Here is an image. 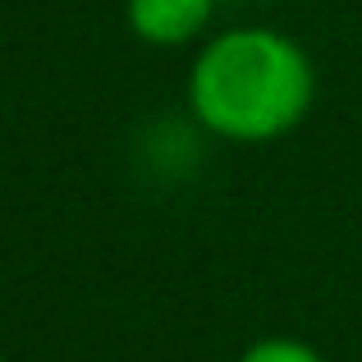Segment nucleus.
<instances>
[{
    "mask_svg": "<svg viewBox=\"0 0 362 362\" xmlns=\"http://www.w3.org/2000/svg\"><path fill=\"white\" fill-rule=\"evenodd\" d=\"M317 101V64L298 37L271 23H234L211 33L188 64V110L211 138L275 142L308 119Z\"/></svg>",
    "mask_w": 362,
    "mask_h": 362,
    "instance_id": "nucleus-1",
    "label": "nucleus"
},
{
    "mask_svg": "<svg viewBox=\"0 0 362 362\" xmlns=\"http://www.w3.org/2000/svg\"><path fill=\"white\" fill-rule=\"evenodd\" d=\"M221 0H124V23L142 46L179 51L211 37Z\"/></svg>",
    "mask_w": 362,
    "mask_h": 362,
    "instance_id": "nucleus-2",
    "label": "nucleus"
},
{
    "mask_svg": "<svg viewBox=\"0 0 362 362\" xmlns=\"http://www.w3.org/2000/svg\"><path fill=\"white\" fill-rule=\"evenodd\" d=\"M239 362H326L312 344H303V339H289V335H271V339H257V344H247Z\"/></svg>",
    "mask_w": 362,
    "mask_h": 362,
    "instance_id": "nucleus-3",
    "label": "nucleus"
},
{
    "mask_svg": "<svg viewBox=\"0 0 362 362\" xmlns=\"http://www.w3.org/2000/svg\"><path fill=\"white\" fill-rule=\"evenodd\" d=\"M0 362H5V358H0Z\"/></svg>",
    "mask_w": 362,
    "mask_h": 362,
    "instance_id": "nucleus-4",
    "label": "nucleus"
}]
</instances>
